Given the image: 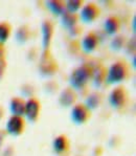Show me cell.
<instances>
[{
	"label": "cell",
	"mask_w": 136,
	"mask_h": 156,
	"mask_svg": "<svg viewBox=\"0 0 136 156\" xmlns=\"http://www.w3.org/2000/svg\"><path fill=\"white\" fill-rule=\"evenodd\" d=\"M84 5V1L82 0H69V1H65V8L66 12L72 14H77L78 9H81Z\"/></svg>",
	"instance_id": "44dd1931"
},
{
	"label": "cell",
	"mask_w": 136,
	"mask_h": 156,
	"mask_svg": "<svg viewBox=\"0 0 136 156\" xmlns=\"http://www.w3.org/2000/svg\"><path fill=\"white\" fill-rule=\"evenodd\" d=\"M92 80V66L88 63L81 64L71 71L69 76L70 87L73 90H85Z\"/></svg>",
	"instance_id": "6da1fadb"
},
{
	"label": "cell",
	"mask_w": 136,
	"mask_h": 156,
	"mask_svg": "<svg viewBox=\"0 0 136 156\" xmlns=\"http://www.w3.org/2000/svg\"><path fill=\"white\" fill-rule=\"evenodd\" d=\"M2 145H3V135L0 134V149H1Z\"/></svg>",
	"instance_id": "d4e9b609"
},
{
	"label": "cell",
	"mask_w": 136,
	"mask_h": 156,
	"mask_svg": "<svg viewBox=\"0 0 136 156\" xmlns=\"http://www.w3.org/2000/svg\"><path fill=\"white\" fill-rule=\"evenodd\" d=\"M128 91L124 86L118 85L111 90L109 94V104L115 110H121L127 106Z\"/></svg>",
	"instance_id": "3957f363"
},
{
	"label": "cell",
	"mask_w": 136,
	"mask_h": 156,
	"mask_svg": "<svg viewBox=\"0 0 136 156\" xmlns=\"http://www.w3.org/2000/svg\"><path fill=\"white\" fill-rule=\"evenodd\" d=\"M4 69H5V68H0V80H1V79H2V76H3Z\"/></svg>",
	"instance_id": "484cf974"
},
{
	"label": "cell",
	"mask_w": 136,
	"mask_h": 156,
	"mask_svg": "<svg viewBox=\"0 0 136 156\" xmlns=\"http://www.w3.org/2000/svg\"><path fill=\"white\" fill-rule=\"evenodd\" d=\"M99 37L97 35L93 32H89L84 36V38L82 39V49L87 54L94 51L99 46Z\"/></svg>",
	"instance_id": "8fae6325"
},
{
	"label": "cell",
	"mask_w": 136,
	"mask_h": 156,
	"mask_svg": "<svg viewBox=\"0 0 136 156\" xmlns=\"http://www.w3.org/2000/svg\"><path fill=\"white\" fill-rule=\"evenodd\" d=\"M3 115H4V109L2 106H0V119L3 117Z\"/></svg>",
	"instance_id": "cb8c5ba5"
},
{
	"label": "cell",
	"mask_w": 136,
	"mask_h": 156,
	"mask_svg": "<svg viewBox=\"0 0 136 156\" xmlns=\"http://www.w3.org/2000/svg\"><path fill=\"white\" fill-rule=\"evenodd\" d=\"M60 18H61V23L63 25V27H65L67 30H70L73 27L78 26V21H80L78 14L68 13V12H65Z\"/></svg>",
	"instance_id": "2e32d148"
},
{
	"label": "cell",
	"mask_w": 136,
	"mask_h": 156,
	"mask_svg": "<svg viewBox=\"0 0 136 156\" xmlns=\"http://www.w3.org/2000/svg\"><path fill=\"white\" fill-rule=\"evenodd\" d=\"M9 110L12 115L17 116H24L25 111V101L20 97H15L9 102Z\"/></svg>",
	"instance_id": "9a60e30c"
},
{
	"label": "cell",
	"mask_w": 136,
	"mask_h": 156,
	"mask_svg": "<svg viewBox=\"0 0 136 156\" xmlns=\"http://www.w3.org/2000/svg\"><path fill=\"white\" fill-rule=\"evenodd\" d=\"M130 76V67L127 62L123 60L112 63L110 67L107 69V76H106V84L108 85H114L119 84L126 81Z\"/></svg>",
	"instance_id": "7a4b0ae2"
},
{
	"label": "cell",
	"mask_w": 136,
	"mask_h": 156,
	"mask_svg": "<svg viewBox=\"0 0 136 156\" xmlns=\"http://www.w3.org/2000/svg\"><path fill=\"white\" fill-rule=\"evenodd\" d=\"M107 69L102 64H96L94 67L92 66V82L95 87L99 88L103 84L106 82Z\"/></svg>",
	"instance_id": "4fadbf2b"
},
{
	"label": "cell",
	"mask_w": 136,
	"mask_h": 156,
	"mask_svg": "<svg viewBox=\"0 0 136 156\" xmlns=\"http://www.w3.org/2000/svg\"><path fill=\"white\" fill-rule=\"evenodd\" d=\"M78 99L77 91L73 90L71 87H67L65 89L62 90V92L59 95V103L62 107H72L73 105H75Z\"/></svg>",
	"instance_id": "30bf717a"
},
{
	"label": "cell",
	"mask_w": 136,
	"mask_h": 156,
	"mask_svg": "<svg viewBox=\"0 0 136 156\" xmlns=\"http://www.w3.org/2000/svg\"><path fill=\"white\" fill-rule=\"evenodd\" d=\"M46 5L49 11L56 16L61 17L66 12L65 2L61 1V0H51V1H47Z\"/></svg>",
	"instance_id": "e0dca14e"
},
{
	"label": "cell",
	"mask_w": 136,
	"mask_h": 156,
	"mask_svg": "<svg viewBox=\"0 0 136 156\" xmlns=\"http://www.w3.org/2000/svg\"><path fill=\"white\" fill-rule=\"evenodd\" d=\"M12 35V25L8 21L0 22V44L4 45Z\"/></svg>",
	"instance_id": "d6986e66"
},
{
	"label": "cell",
	"mask_w": 136,
	"mask_h": 156,
	"mask_svg": "<svg viewBox=\"0 0 136 156\" xmlns=\"http://www.w3.org/2000/svg\"><path fill=\"white\" fill-rule=\"evenodd\" d=\"M25 119L23 116L11 115L6 122V132L13 136H19L25 131Z\"/></svg>",
	"instance_id": "52a82bcc"
},
{
	"label": "cell",
	"mask_w": 136,
	"mask_h": 156,
	"mask_svg": "<svg viewBox=\"0 0 136 156\" xmlns=\"http://www.w3.org/2000/svg\"><path fill=\"white\" fill-rule=\"evenodd\" d=\"M32 36V32H30V28L27 25H21L19 26V28L16 30V40L19 43H25L28 41V39Z\"/></svg>",
	"instance_id": "ffe728a7"
},
{
	"label": "cell",
	"mask_w": 136,
	"mask_h": 156,
	"mask_svg": "<svg viewBox=\"0 0 136 156\" xmlns=\"http://www.w3.org/2000/svg\"><path fill=\"white\" fill-rule=\"evenodd\" d=\"M126 45V40L124 36L117 35L113 38V40L111 41V47L114 50H119L121 49Z\"/></svg>",
	"instance_id": "7402d4cb"
},
{
	"label": "cell",
	"mask_w": 136,
	"mask_h": 156,
	"mask_svg": "<svg viewBox=\"0 0 136 156\" xmlns=\"http://www.w3.org/2000/svg\"><path fill=\"white\" fill-rule=\"evenodd\" d=\"M52 149L59 156H67L70 150V141L64 134H60L52 141Z\"/></svg>",
	"instance_id": "ba28073f"
},
{
	"label": "cell",
	"mask_w": 136,
	"mask_h": 156,
	"mask_svg": "<svg viewBox=\"0 0 136 156\" xmlns=\"http://www.w3.org/2000/svg\"><path fill=\"white\" fill-rule=\"evenodd\" d=\"M41 113V102L37 98H30L25 101L24 116L32 123H36L39 119Z\"/></svg>",
	"instance_id": "5b68a950"
},
{
	"label": "cell",
	"mask_w": 136,
	"mask_h": 156,
	"mask_svg": "<svg viewBox=\"0 0 136 156\" xmlns=\"http://www.w3.org/2000/svg\"><path fill=\"white\" fill-rule=\"evenodd\" d=\"M102 100H103L102 94L99 92H97V91H95V92L90 93L87 97L85 106L87 107L90 111H92L93 109H96V108L99 107V105L102 104Z\"/></svg>",
	"instance_id": "ac0fdd59"
},
{
	"label": "cell",
	"mask_w": 136,
	"mask_h": 156,
	"mask_svg": "<svg viewBox=\"0 0 136 156\" xmlns=\"http://www.w3.org/2000/svg\"><path fill=\"white\" fill-rule=\"evenodd\" d=\"M52 35H54V24L51 20L46 19L42 23V45L45 52L49 50Z\"/></svg>",
	"instance_id": "9c48e42d"
},
{
	"label": "cell",
	"mask_w": 136,
	"mask_h": 156,
	"mask_svg": "<svg viewBox=\"0 0 136 156\" xmlns=\"http://www.w3.org/2000/svg\"><path fill=\"white\" fill-rule=\"evenodd\" d=\"M39 70L41 71L42 74H45V76H51V74H54V71L58 70L57 62L54 61L49 55L43 56V58L41 59V62H40Z\"/></svg>",
	"instance_id": "7c38bea8"
},
{
	"label": "cell",
	"mask_w": 136,
	"mask_h": 156,
	"mask_svg": "<svg viewBox=\"0 0 136 156\" xmlns=\"http://www.w3.org/2000/svg\"><path fill=\"white\" fill-rule=\"evenodd\" d=\"M104 30L105 32L110 36L116 35L119 32V30H120V19L117 16H114V15L109 16L105 20Z\"/></svg>",
	"instance_id": "5bb4252c"
},
{
	"label": "cell",
	"mask_w": 136,
	"mask_h": 156,
	"mask_svg": "<svg viewBox=\"0 0 136 156\" xmlns=\"http://www.w3.org/2000/svg\"><path fill=\"white\" fill-rule=\"evenodd\" d=\"M5 48H4V45L0 44V68H5Z\"/></svg>",
	"instance_id": "603a6c76"
},
{
	"label": "cell",
	"mask_w": 136,
	"mask_h": 156,
	"mask_svg": "<svg viewBox=\"0 0 136 156\" xmlns=\"http://www.w3.org/2000/svg\"><path fill=\"white\" fill-rule=\"evenodd\" d=\"M71 121L75 125H84L91 117V111L83 103H78L72 106L70 112Z\"/></svg>",
	"instance_id": "277c9868"
},
{
	"label": "cell",
	"mask_w": 136,
	"mask_h": 156,
	"mask_svg": "<svg viewBox=\"0 0 136 156\" xmlns=\"http://www.w3.org/2000/svg\"><path fill=\"white\" fill-rule=\"evenodd\" d=\"M99 15H101V9L99 8V5L93 2H89L83 5L78 18L84 23H92L99 18Z\"/></svg>",
	"instance_id": "8992f818"
}]
</instances>
